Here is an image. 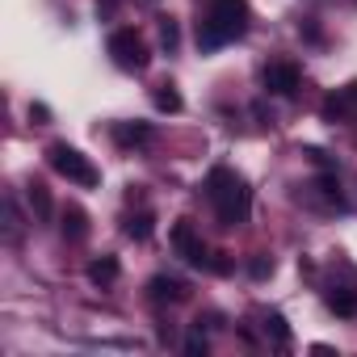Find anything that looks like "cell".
Wrapping results in <instances>:
<instances>
[{"mask_svg":"<svg viewBox=\"0 0 357 357\" xmlns=\"http://www.w3.org/2000/svg\"><path fill=\"white\" fill-rule=\"evenodd\" d=\"M206 198H211V206H215V215H219L223 227H244L248 215H252V190H248L244 176L236 168H227V164L211 168V176H206Z\"/></svg>","mask_w":357,"mask_h":357,"instance_id":"1","label":"cell"},{"mask_svg":"<svg viewBox=\"0 0 357 357\" xmlns=\"http://www.w3.org/2000/svg\"><path fill=\"white\" fill-rule=\"evenodd\" d=\"M248 34V0H211L198 22V51H219Z\"/></svg>","mask_w":357,"mask_h":357,"instance_id":"2","label":"cell"},{"mask_svg":"<svg viewBox=\"0 0 357 357\" xmlns=\"http://www.w3.org/2000/svg\"><path fill=\"white\" fill-rule=\"evenodd\" d=\"M47 160H51V168H55L59 176H68V181H76V185H84V190L101 185V172H97V164H93L84 151L68 147V143H51V147H47Z\"/></svg>","mask_w":357,"mask_h":357,"instance_id":"3","label":"cell"},{"mask_svg":"<svg viewBox=\"0 0 357 357\" xmlns=\"http://www.w3.org/2000/svg\"><path fill=\"white\" fill-rule=\"evenodd\" d=\"M105 47H109V59H114L122 72H143V68H147V59H151V55H147V47H143V38H139L130 26L114 30Z\"/></svg>","mask_w":357,"mask_h":357,"instance_id":"4","label":"cell"},{"mask_svg":"<svg viewBox=\"0 0 357 357\" xmlns=\"http://www.w3.org/2000/svg\"><path fill=\"white\" fill-rule=\"evenodd\" d=\"M172 248H176V257H181V261H190V265H198V269L211 265V248L202 244V236H198V227H194L190 219H181V223L172 227Z\"/></svg>","mask_w":357,"mask_h":357,"instance_id":"5","label":"cell"},{"mask_svg":"<svg viewBox=\"0 0 357 357\" xmlns=\"http://www.w3.org/2000/svg\"><path fill=\"white\" fill-rule=\"evenodd\" d=\"M261 84H265V93H273V97H294V93H298V68H294V63H286V59L265 63Z\"/></svg>","mask_w":357,"mask_h":357,"instance_id":"6","label":"cell"},{"mask_svg":"<svg viewBox=\"0 0 357 357\" xmlns=\"http://www.w3.org/2000/svg\"><path fill=\"white\" fill-rule=\"evenodd\" d=\"M190 290H185V282H176V278H168V273H155L151 282H147V298L151 303H181Z\"/></svg>","mask_w":357,"mask_h":357,"instance_id":"7","label":"cell"},{"mask_svg":"<svg viewBox=\"0 0 357 357\" xmlns=\"http://www.w3.org/2000/svg\"><path fill=\"white\" fill-rule=\"evenodd\" d=\"M328 307H332L340 319H353V315H357V290H353V282H340V286L332 282V286H328Z\"/></svg>","mask_w":357,"mask_h":357,"instance_id":"8","label":"cell"},{"mask_svg":"<svg viewBox=\"0 0 357 357\" xmlns=\"http://www.w3.org/2000/svg\"><path fill=\"white\" fill-rule=\"evenodd\" d=\"M114 139H118L122 147H147V143L155 139V130H151L147 122H122V126H114Z\"/></svg>","mask_w":357,"mask_h":357,"instance_id":"9","label":"cell"},{"mask_svg":"<svg viewBox=\"0 0 357 357\" xmlns=\"http://www.w3.org/2000/svg\"><path fill=\"white\" fill-rule=\"evenodd\" d=\"M319 114H324V122H332V126H336V122H344V118L353 114V101H349V93H344V89L328 93V97H324V105H319Z\"/></svg>","mask_w":357,"mask_h":357,"instance_id":"10","label":"cell"},{"mask_svg":"<svg viewBox=\"0 0 357 357\" xmlns=\"http://www.w3.org/2000/svg\"><path fill=\"white\" fill-rule=\"evenodd\" d=\"M59 231H63V240L80 244V240L89 236V215H84L80 206H68V211H63V223H59Z\"/></svg>","mask_w":357,"mask_h":357,"instance_id":"11","label":"cell"},{"mask_svg":"<svg viewBox=\"0 0 357 357\" xmlns=\"http://www.w3.org/2000/svg\"><path fill=\"white\" fill-rule=\"evenodd\" d=\"M118 273H122V269H118V257H109V252L97 257V261H89V282H93V286H114Z\"/></svg>","mask_w":357,"mask_h":357,"instance_id":"12","label":"cell"},{"mask_svg":"<svg viewBox=\"0 0 357 357\" xmlns=\"http://www.w3.org/2000/svg\"><path fill=\"white\" fill-rule=\"evenodd\" d=\"M26 198H30L34 219H43V223H47V219H51V211H55V206H51V190H47L43 181H30V185H26Z\"/></svg>","mask_w":357,"mask_h":357,"instance_id":"13","label":"cell"},{"mask_svg":"<svg viewBox=\"0 0 357 357\" xmlns=\"http://www.w3.org/2000/svg\"><path fill=\"white\" fill-rule=\"evenodd\" d=\"M151 101H155V109L160 114H181V93H176L172 84H155V93H151Z\"/></svg>","mask_w":357,"mask_h":357,"instance_id":"14","label":"cell"},{"mask_svg":"<svg viewBox=\"0 0 357 357\" xmlns=\"http://www.w3.org/2000/svg\"><path fill=\"white\" fill-rule=\"evenodd\" d=\"M122 231H126L130 240H139V244H143V240H151V231H155V227H151V211H139V215H130Z\"/></svg>","mask_w":357,"mask_h":357,"instance_id":"15","label":"cell"},{"mask_svg":"<svg viewBox=\"0 0 357 357\" xmlns=\"http://www.w3.org/2000/svg\"><path fill=\"white\" fill-rule=\"evenodd\" d=\"M265 332L273 336V344H278V349H290V328H286V319H282L278 311H269V315H265Z\"/></svg>","mask_w":357,"mask_h":357,"instance_id":"16","label":"cell"},{"mask_svg":"<svg viewBox=\"0 0 357 357\" xmlns=\"http://www.w3.org/2000/svg\"><path fill=\"white\" fill-rule=\"evenodd\" d=\"M160 43L168 47V55L181 47V30H176V22H172V17H160Z\"/></svg>","mask_w":357,"mask_h":357,"instance_id":"17","label":"cell"},{"mask_svg":"<svg viewBox=\"0 0 357 357\" xmlns=\"http://www.w3.org/2000/svg\"><path fill=\"white\" fill-rule=\"evenodd\" d=\"M248 273H252V278H257V282H261V278H269V273H273V261H269V257H261V252H257V257H252V261H248Z\"/></svg>","mask_w":357,"mask_h":357,"instance_id":"18","label":"cell"},{"mask_svg":"<svg viewBox=\"0 0 357 357\" xmlns=\"http://www.w3.org/2000/svg\"><path fill=\"white\" fill-rule=\"evenodd\" d=\"M303 155H307L311 164H319V168H332V160H328V151H319V147H303Z\"/></svg>","mask_w":357,"mask_h":357,"instance_id":"19","label":"cell"},{"mask_svg":"<svg viewBox=\"0 0 357 357\" xmlns=\"http://www.w3.org/2000/svg\"><path fill=\"white\" fill-rule=\"evenodd\" d=\"M185 353H194V357H198V353H206V336H202V328L185 340Z\"/></svg>","mask_w":357,"mask_h":357,"instance_id":"20","label":"cell"},{"mask_svg":"<svg viewBox=\"0 0 357 357\" xmlns=\"http://www.w3.org/2000/svg\"><path fill=\"white\" fill-rule=\"evenodd\" d=\"M30 122H38V126L51 122V109H47V105H30Z\"/></svg>","mask_w":357,"mask_h":357,"instance_id":"21","label":"cell"}]
</instances>
